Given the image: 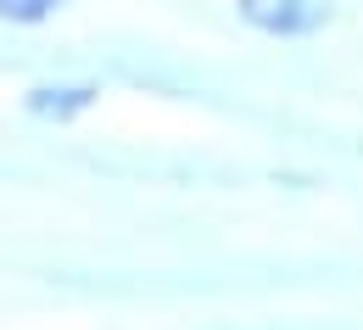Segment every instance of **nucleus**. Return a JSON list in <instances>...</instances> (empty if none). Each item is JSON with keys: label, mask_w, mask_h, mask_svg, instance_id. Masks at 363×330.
<instances>
[{"label": "nucleus", "mask_w": 363, "mask_h": 330, "mask_svg": "<svg viewBox=\"0 0 363 330\" xmlns=\"http://www.w3.org/2000/svg\"><path fill=\"white\" fill-rule=\"evenodd\" d=\"M240 17L274 40H302L330 23V0H240Z\"/></svg>", "instance_id": "f257e3e1"}, {"label": "nucleus", "mask_w": 363, "mask_h": 330, "mask_svg": "<svg viewBox=\"0 0 363 330\" xmlns=\"http://www.w3.org/2000/svg\"><path fill=\"white\" fill-rule=\"evenodd\" d=\"M95 84H34V90L23 95V106L34 112V118H50V123H67V118H79V112H90L95 106Z\"/></svg>", "instance_id": "f03ea898"}, {"label": "nucleus", "mask_w": 363, "mask_h": 330, "mask_svg": "<svg viewBox=\"0 0 363 330\" xmlns=\"http://www.w3.org/2000/svg\"><path fill=\"white\" fill-rule=\"evenodd\" d=\"M67 0H0V17L6 23H45L50 11H62Z\"/></svg>", "instance_id": "7ed1b4c3"}]
</instances>
